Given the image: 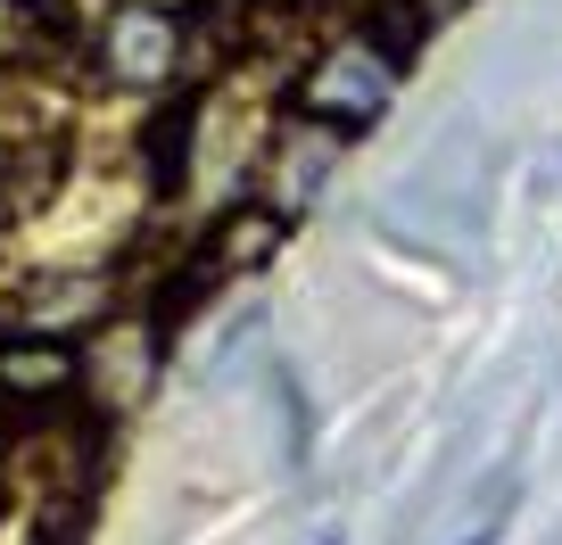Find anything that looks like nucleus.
Wrapping results in <instances>:
<instances>
[{"instance_id": "39448f33", "label": "nucleus", "mask_w": 562, "mask_h": 545, "mask_svg": "<svg viewBox=\"0 0 562 545\" xmlns=\"http://www.w3.org/2000/svg\"><path fill=\"white\" fill-rule=\"evenodd\" d=\"M339 149L348 141H331V133H315V124H290V133H273V166H265V207H281V215H299L306 198L331 182V166H339Z\"/></svg>"}, {"instance_id": "20e7f679", "label": "nucleus", "mask_w": 562, "mask_h": 545, "mask_svg": "<svg viewBox=\"0 0 562 545\" xmlns=\"http://www.w3.org/2000/svg\"><path fill=\"white\" fill-rule=\"evenodd\" d=\"M75 388H83L75 339H42V331H9L0 339V397L9 405H67Z\"/></svg>"}, {"instance_id": "423d86ee", "label": "nucleus", "mask_w": 562, "mask_h": 545, "mask_svg": "<svg viewBox=\"0 0 562 545\" xmlns=\"http://www.w3.org/2000/svg\"><path fill=\"white\" fill-rule=\"evenodd\" d=\"M100 306H108V273H34V282H25V298H18V331L75 339Z\"/></svg>"}, {"instance_id": "7ed1b4c3", "label": "nucleus", "mask_w": 562, "mask_h": 545, "mask_svg": "<svg viewBox=\"0 0 562 545\" xmlns=\"http://www.w3.org/2000/svg\"><path fill=\"white\" fill-rule=\"evenodd\" d=\"M281 240H290V215L281 207H265V198H240V207H224L215 215V231L199 240V273H191V289H215V282H240V273H257V264H273L281 257Z\"/></svg>"}, {"instance_id": "1a4fd4ad", "label": "nucleus", "mask_w": 562, "mask_h": 545, "mask_svg": "<svg viewBox=\"0 0 562 545\" xmlns=\"http://www.w3.org/2000/svg\"><path fill=\"white\" fill-rule=\"evenodd\" d=\"M323 545H339V537H323Z\"/></svg>"}, {"instance_id": "0eeeda50", "label": "nucleus", "mask_w": 562, "mask_h": 545, "mask_svg": "<svg viewBox=\"0 0 562 545\" xmlns=\"http://www.w3.org/2000/svg\"><path fill=\"white\" fill-rule=\"evenodd\" d=\"M397 9H405L414 25H422V34H430V25H447L456 9H472V0H397Z\"/></svg>"}, {"instance_id": "6e6552de", "label": "nucleus", "mask_w": 562, "mask_h": 545, "mask_svg": "<svg viewBox=\"0 0 562 545\" xmlns=\"http://www.w3.org/2000/svg\"><path fill=\"white\" fill-rule=\"evenodd\" d=\"M463 545H496V529H472V537H463Z\"/></svg>"}, {"instance_id": "f03ea898", "label": "nucleus", "mask_w": 562, "mask_h": 545, "mask_svg": "<svg viewBox=\"0 0 562 545\" xmlns=\"http://www.w3.org/2000/svg\"><path fill=\"white\" fill-rule=\"evenodd\" d=\"M91 67L124 91H158L191 67V18L166 9V0H116L100 25H91Z\"/></svg>"}, {"instance_id": "f257e3e1", "label": "nucleus", "mask_w": 562, "mask_h": 545, "mask_svg": "<svg viewBox=\"0 0 562 545\" xmlns=\"http://www.w3.org/2000/svg\"><path fill=\"white\" fill-rule=\"evenodd\" d=\"M405 67L414 58H397L381 34H364V25H348L339 42H323L315 58H306L299 75V124H315V133H331V141H356V133H372V124L389 116V100H397Z\"/></svg>"}]
</instances>
